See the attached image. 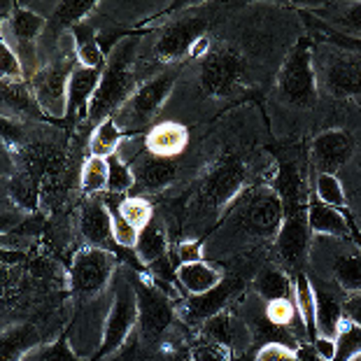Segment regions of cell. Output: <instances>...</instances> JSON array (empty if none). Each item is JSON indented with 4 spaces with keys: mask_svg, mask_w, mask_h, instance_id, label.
<instances>
[{
    "mask_svg": "<svg viewBox=\"0 0 361 361\" xmlns=\"http://www.w3.org/2000/svg\"><path fill=\"white\" fill-rule=\"evenodd\" d=\"M305 14L336 35H343L348 40H361V3H322L317 7L305 5Z\"/></svg>",
    "mask_w": 361,
    "mask_h": 361,
    "instance_id": "cell-22",
    "label": "cell"
},
{
    "mask_svg": "<svg viewBox=\"0 0 361 361\" xmlns=\"http://www.w3.org/2000/svg\"><path fill=\"white\" fill-rule=\"evenodd\" d=\"M294 301L312 343L314 338H317V305H314V289H312L308 273H298L294 278Z\"/></svg>",
    "mask_w": 361,
    "mask_h": 361,
    "instance_id": "cell-35",
    "label": "cell"
},
{
    "mask_svg": "<svg viewBox=\"0 0 361 361\" xmlns=\"http://www.w3.org/2000/svg\"><path fill=\"white\" fill-rule=\"evenodd\" d=\"M180 73L182 66H173L137 84V89L130 94L128 101L112 117L121 128V133L140 135L157 124L166 110L168 101H171L175 84L180 80Z\"/></svg>",
    "mask_w": 361,
    "mask_h": 361,
    "instance_id": "cell-7",
    "label": "cell"
},
{
    "mask_svg": "<svg viewBox=\"0 0 361 361\" xmlns=\"http://www.w3.org/2000/svg\"><path fill=\"white\" fill-rule=\"evenodd\" d=\"M312 231L308 224V210L284 214V221L271 245V264L284 268L289 275L308 273V259L312 247Z\"/></svg>",
    "mask_w": 361,
    "mask_h": 361,
    "instance_id": "cell-15",
    "label": "cell"
},
{
    "mask_svg": "<svg viewBox=\"0 0 361 361\" xmlns=\"http://www.w3.org/2000/svg\"><path fill=\"white\" fill-rule=\"evenodd\" d=\"M171 252H173L171 228H168L166 219L157 212L154 219L142 228L140 238H137V245L133 250L135 264L140 266V271H147L149 266H154L159 261L171 257Z\"/></svg>",
    "mask_w": 361,
    "mask_h": 361,
    "instance_id": "cell-24",
    "label": "cell"
},
{
    "mask_svg": "<svg viewBox=\"0 0 361 361\" xmlns=\"http://www.w3.org/2000/svg\"><path fill=\"white\" fill-rule=\"evenodd\" d=\"M3 119L47 121L28 80H3Z\"/></svg>",
    "mask_w": 361,
    "mask_h": 361,
    "instance_id": "cell-26",
    "label": "cell"
},
{
    "mask_svg": "<svg viewBox=\"0 0 361 361\" xmlns=\"http://www.w3.org/2000/svg\"><path fill=\"white\" fill-rule=\"evenodd\" d=\"M194 336L203 338V341L217 343L219 348H224V350L231 352L235 359L243 357L245 352H247L252 345H255V338H252V331H250L247 322L243 319V314L238 312L233 305L207 319Z\"/></svg>",
    "mask_w": 361,
    "mask_h": 361,
    "instance_id": "cell-18",
    "label": "cell"
},
{
    "mask_svg": "<svg viewBox=\"0 0 361 361\" xmlns=\"http://www.w3.org/2000/svg\"><path fill=\"white\" fill-rule=\"evenodd\" d=\"M173 257L180 264H194V261L205 259V240L198 238H180L178 243H173Z\"/></svg>",
    "mask_w": 361,
    "mask_h": 361,
    "instance_id": "cell-42",
    "label": "cell"
},
{
    "mask_svg": "<svg viewBox=\"0 0 361 361\" xmlns=\"http://www.w3.org/2000/svg\"><path fill=\"white\" fill-rule=\"evenodd\" d=\"M350 361H361V355H357L355 359H350Z\"/></svg>",
    "mask_w": 361,
    "mask_h": 361,
    "instance_id": "cell-50",
    "label": "cell"
},
{
    "mask_svg": "<svg viewBox=\"0 0 361 361\" xmlns=\"http://www.w3.org/2000/svg\"><path fill=\"white\" fill-rule=\"evenodd\" d=\"M80 66L75 54L73 33L61 42V47L42 61L40 71L30 78V87L37 98V105L44 117L66 126L68 119V89H71V75Z\"/></svg>",
    "mask_w": 361,
    "mask_h": 361,
    "instance_id": "cell-8",
    "label": "cell"
},
{
    "mask_svg": "<svg viewBox=\"0 0 361 361\" xmlns=\"http://www.w3.org/2000/svg\"><path fill=\"white\" fill-rule=\"evenodd\" d=\"M110 305L112 287L101 296L87 298V301H73V319L66 336L73 350L78 352V357H82L84 361H96L101 355Z\"/></svg>",
    "mask_w": 361,
    "mask_h": 361,
    "instance_id": "cell-13",
    "label": "cell"
},
{
    "mask_svg": "<svg viewBox=\"0 0 361 361\" xmlns=\"http://www.w3.org/2000/svg\"><path fill=\"white\" fill-rule=\"evenodd\" d=\"M124 264L117 252L101 247H78L68 264V287L73 301L101 296L112 287L119 266Z\"/></svg>",
    "mask_w": 361,
    "mask_h": 361,
    "instance_id": "cell-12",
    "label": "cell"
},
{
    "mask_svg": "<svg viewBox=\"0 0 361 361\" xmlns=\"http://www.w3.org/2000/svg\"><path fill=\"white\" fill-rule=\"evenodd\" d=\"M255 361H303L298 348H291V345L284 343H266L257 348L255 352Z\"/></svg>",
    "mask_w": 361,
    "mask_h": 361,
    "instance_id": "cell-43",
    "label": "cell"
},
{
    "mask_svg": "<svg viewBox=\"0 0 361 361\" xmlns=\"http://www.w3.org/2000/svg\"><path fill=\"white\" fill-rule=\"evenodd\" d=\"M112 201H114V205H117V210L121 212V217H124L130 226H135L137 231H142V228L147 226L157 214V205L152 203L149 198L128 194V196H121V198H112Z\"/></svg>",
    "mask_w": 361,
    "mask_h": 361,
    "instance_id": "cell-36",
    "label": "cell"
},
{
    "mask_svg": "<svg viewBox=\"0 0 361 361\" xmlns=\"http://www.w3.org/2000/svg\"><path fill=\"white\" fill-rule=\"evenodd\" d=\"M0 42L10 44L24 66L26 80L40 71V42L47 19L33 12L26 3H0Z\"/></svg>",
    "mask_w": 361,
    "mask_h": 361,
    "instance_id": "cell-11",
    "label": "cell"
},
{
    "mask_svg": "<svg viewBox=\"0 0 361 361\" xmlns=\"http://www.w3.org/2000/svg\"><path fill=\"white\" fill-rule=\"evenodd\" d=\"M135 271L140 268L121 264L112 280V305L107 314L105 341L101 355L96 361H105L128 350L137 331V291H135Z\"/></svg>",
    "mask_w": 361,
    "mask_h": 361,
    "instance_id": "cell-9",
    "label": "cell"
},
{
    "mask_svg": "<svg viewBox=\"0 0 361 361\" xmlns=\"http://www.w3.org/2000/svg\"><path fill=\"white\" fill-rule=\"evenodd\" d=\"M308 224L312 235L319 238H338V240H352L361 247V235L357 231L355 221L348 214H343L336 207L322 203L310 191L308 198Z\"/></svg>",
    "mask_w": 361,
    "mask_h": 361,
    "instance_id": "cell-21",
    "label": "cell"
},
{
    "mask_svg": "<svg viewBox=\"0 0 361 361\" xmlns=\"http://www.w3.org/2000/svg\"><path fill=\"white\" fill-rule=\"evenodd\" d=\"M128 348H130V345H128ZM126 355H128V350H126V352H121V355H117V357L105 359V361H126Z\"/></svg>",
    "mask_w": 361,
    "mask_h": 361,
    "instance_id": "cell-49",
    "label": "cell"
},
{
    "mask_svg": "<svg viewBox=\"0 0 361 361\" xmlns=\"http://www.w3.org/2000/svg\"><path fill=\"white\" fill-rule=\"evenodd\" d=\"M75 228H78V240L82 247H101L112 250L114 238H112V212L110 201L105 196H89L75 205Z\"/></svg>",
    "mask_w": 361,
    "mask_h": 361,
    "instance_id": "cell-17",
    "label": "cell"
},
{
    "mask_svg": "<svg viewBox=\"0 0 361 361\" xmlns=\"http://www.w3.org/2000/svg\"><path fill=\"white\" fill-rule=\"evenodd\" d=\"M343 310H345V317H348L350 322H355L357 326H361V291L359 294L345 296Z\"/></svg>",
    "mask_w": 361,
    "mask_h": 361,
    "instance_id": "cell-46",
    "label": "cell"
},
{
    "mask_svg": "<svg viewBox=\"0 0 361 361\" xmlns=\"http://www.w3.org/2000/svg\"><path fill=\"white\" fill-rule=\"evenodd\" d=\"M361 355V326L345 317L341 329L336 334V359L334 361H350Z\"/></svg>",
    "mask_w": 361,
    "mask_h": 361,
    "instance_id": "cell-38",
    "label": "cell"
},
{
    "mask_svg": "<svg viewBox=\"0 0 361 361\" xmlns=\"http://www.w3.org/2000/svg\"><path fill=\"white\" fill-rule=\"evenodd\" d=\"M135 291H137V331L135 350L137 357L154 352L166 336L180 324L178 303L182 296L171 294L168 289L154 282L145 271H135Z\"/></svg>",
    "mask_w": 361,
    "mask_h": 361,
    "instance_id": "cell-6",
    "label": "cell"
},
{
    "mask_svg": "<svg viewBox=\"0 0 361 361\" xmlns=\"http://www.w3.org/2000/svg\"><path fill=\"white\" fill-rule=\"evenodd\" d=\"M126 361H137V350H135V338H133V343H130V348H128V355H126Z\"/></svg>",
    "mask_w": 361,
    "mask_h": 361,
    "instance_id": "cell-48",
    "label": "cell"
},
{
    "mask_svg": "<svg viewBox=\"0 0 361 361\" xmlns=\"http://www.w3.org/2000/svg\"><path fill=\"white\" fill-rule=\"evenodd\" d=\"M312 194L317 196L322 203L336 207V210H341L343 214H348V217L355 221V217H352V212H350L348 191H345V184L338 175H329V173L312 175Z\"/></svg>",
    "mask_w": 361,
    "mask_h": 361,
    "instance_id": "cell-32",
    "label": "cell"
},
{
    "mask_svg": "<svg viewBox=\"0 0 361 361\" xmlns=\"http://www.w3.org/2000/svg\"><path fill=\"white\" fill-rule=\"evenodd\" d=\"M107 201H110V212H112V238H114V245H117L119 250H126V252H133L135 245H137V238H140V231H137L135 226H130L128 221L121 217V212L117 210V205L110 196H107Z\"/></svg>",
    "mask_w": 361,
    "mask_h": 361,
    "instance_id": "cell-40",
    "label": "cell"
},
{
    "mask_svg": "<svg viewBox=\"0 0 361 361\" xmlns=\"http://www.w3.org/2000/svg\"><path fill=\"white\" fill-rule=\"evenodd\" d=\"M221 5L175 3L166 14L140 28L137 78L147 80L166 68L184 66L203 37L212 30V19Z\"/></svg>",
    "mask_w": 361,
    "mask_h": 361,
    "instance_id": "cell-3",
    "label": "cell"
},
{
    "mask_svg": "<svg viewBox=\"0 0 361 361\" xmlns=\"http://www.w3.org/2000/svg\"><path fill=\"white\" fill-rule=\"evenodd\" d=\"M107 164H110V184H107V196H112V198L128 196L135 187V178H133L130 166L126 164V161H121L119 157H110L107 159Z\"/></svg>",
    "mask_w": 361,
    "mask_h": 361,
    "instance_id": "cell-39",
    "label": "cell"
},
{
    "mask_svg": "<svg viewBox=\"0 0 361 361\" xmlns=\"http://www.w3.org/2000/svg\"><path fill=\"white\" fill-rule=\"evenodd\" d=\"M191 361H235V357L228 350L219 348L217 343L194 336V341H191Z\"/></svg>",
    "mask_w": 361,
    "mask_h": 361,
    "instance_id": "cell-41",
    "label": "cell"
},
{
    "mask_svg": "<svg viewBox=\"0 0 361 361\" xmlns=\"http://www.w3.org/2000/svg\"><path fill=\"white\" fill-rule=\"evenodd\" d=\"M140 135L145 152L159 159H180L191 147V128L180 121L159 119L154 126Z\"/></svg>",
    "mask_w": 361,
    "mask_h": 361,
    "instance_id": "cell-20",
    "label": "cell"
},
{
    "mask_svg": "<svg viewBox=\"0 0 361 361\" xmlns=\"http://www.w3.org/2000/svg\"><path fill=\"white\" fill-rule=\"evenodd\" d=\"M107 184H110V164H107V159H101V157L84 159V166H82V173H80L82 198L105 196Z\"/></svg>",
    "mask_w": 361,
    "mask_h": 361,
    "instance_id": "cell-34",
    "label": "cell"
},
{
    "mask_svg": "<svg viewBox=\"0 0 361 361\" xmlns=\"http://www.w3.org/2000/svg\"><path fill=\"white\" fill-rule=\"evenodd\" d=\"M226 278V268L214 261H194V264H180L175 271V282L182 296H198L205 291L214 289L217 284Z\"/></svg>",
    "mask_w": 361,
    "mask_h": 361,
    "instance_id": "cell-27",
    "label": "cell"
},
{
    "mask_svg": "<svg viewBox=\"0 0 361 361\" xmlns=\"http://www.w3.org/2000/svg\"><path fill=\"white\" fill-rule=\"evenodd\" d=\"M310 348L314 352V357L322 359V361H334L336 359V338H329V336H317L314 341L310 343Z\"/></svg>",
    "mask_w": 361,
    "mask_h": 361,
    "instance_id": "cell-45",
    "label": "cell"
},
{
    "mask_svg": "<svg viewBox=\"0 0 361 361\" xmlns=\"http://www.w3.org/2000/svg\"><path fill=\"white\" fill-rule=\"evenodd\" d=\"M191 341L194 334L180 322L154 352L137 357V361H191Z\"/></svg>",
    "mask_w": 361,
    "mask_h": 361,
    "instance_id": "cell-31",
    "label": "cell"
},
{
    "mask_svg": "<svg viewBox=\"0 0 361 361\" xmlns=\"http://www.w3.org/2000/svg\"><path fill=\"white\" fill-rule=\"evenodd\" d=\"M275 103L296 112H312L319 105V84L314 73L312 35H298L291 49L284 54L273 82Z\"/></svg>",
    "mask_w": 361,
    "mask_h": 361,
    "instance_id": "cell-5",
    "label": "cell"
},
{
    "mask_svg": "<svg viewBox=\"0 0 361 361\" xmlns=\"http://www.w3.org/2000/svg\"><path fill=\"white\" fill-rule=\"evenodd\" d=\"M124 133L117 126V121L112 117L101 121L89 135V157H101V159H110L119 154V147L124 142Z\"/></svg>",
    "mask_w": 361,
    "mask_h": 361,
    "instance_id": "cell-33",
    "label": "cell"
},
{
    "mask_svg": "<svg viewBox=\"0 0 361 361\" xmlns=\"http://www.w3.org/2000/svg\"><path fill=\"white\" fill-rule=\"evenodd\" d=\"M103 71L78 66L71 75V89H68V119L66 128H80L87 121L91 98H94L98 84H101Z\"/></svg>",
    "mask_w": 361,
    "mask_h": 361,
    "instance_id": "cell-23",
    "label": "cell"
},
{
    "mask_svg": "<svg viewBox=\"0 0 361 361\" xmlns=\"http://www.w3.org/2000/svg\"><path fill=\"white\" fill-rule=\"evenodd\" d=\"M275 161L271 152H255L224 142L207 152L203 168L187 191L175 201L157 203V212L171 228L173 243L180 238L205 240L233 201L252 184L271 182Z\"/></svg>",
    "mask_w": 361,
    "mask_h": 361,
    "instance_id": "cell-1",
    "label": "cell"
},
{
    "mask_svg": "<svg viewBox=\"0 0 361 361\" xmlns=\"http://www.w3.org/2000/svg\"><path fill=\"white\" fill-rule=\"evenodd\" d=\"M357 140L355 133L345 126H331L312 135L308 145V166L310 173L341 175L355 161Z\"/></svg>",
    "mask_w": 361,
    "mask_h": 361,
    "instance_id": "cell-16",
    "label": "cell"
},
{
    "mask_svg": "<svg viewBox=\"0 0 361 361\" xmlns=\"http://www.w3.org/2000/svg\"><path fill=\"white\" fill-rule=\"evenodd\" d=\"M314 73L319 96H329L338 103L355 101L361 105V54L314 40Z\"/></svg>",
    "mask_w": 361,
    "mask_h": 361,
    "instance_id": "cell-10",
    "label": "cell"
},
{
    "mask_svg": "<svg viewBox=\"0 0 361 361\" xmlns=\"http://www.w3.org/2000/svg\"><path fill=\"white\" fill-rule=\"evenodd\" d=\"M21 361H84V359L78 357V352L73 350L71 341H68V336L63 334L61 338H56V341L37 345V348L33 352H28Z\"/></svg>",
    "mask_w": 361,
    "mask_h": 361,
    "instance_id": "cell-37",
    "label": "cell"
},
{
    "mask_svg": "<svg viewBox=\"0 0 361 361\" xmlns=\"http://www.w3.org/2000/svg\"><path fill=\"white\" fill-rule=\"evenodd\" d=\"M334 240L336 238H322V243L326 245L329 273H326V278H319V280L336 284L345 296L359 294L361 291V247L352 240H343L341 250H336Z\"/></svg>",
    "mask_w": 361,
    "mask_h": 361,
    "instance_id": "cell-19",
    "label": "cell"
},
{
    "mask_svg": "<svg viewBox=\"0 0 361 361\" xmlns=\"http://www.w3.org/2000/svg\"><path fill=\"white\" fill-rule=\"evenodd\" d=\"M298 352H301L303 361H322V359L314 357V352H312V348H310V343H308V345H303V348H298Z\"/></svg>",
    "mask_w": 361,
    "mask_h": 361,
    "instance_id": "cell-47",
    "label": "cell"
},
{
    "mask_svg": "<svg viewBox=\"0 0 361 361\" xmlns=\"http://www.w3.org/2000/svg\"><path fill=\"white\" fill-rule=\"evenodd\" d=\"M245 284H247V278H245V273L240 268H233L231 273L226 271V278L214 289L205 291V294H198V296L182 298L178 303L180 322L191 334H196L210 317H214V314L221 310L231 308L238 298L245 294V289H247Z\"/></svg>",
    "mask_w": 361,
    "mask_h": 361,
    "instance_id": "cell-14",
    "label": "cell"
},
{
    "mask_svg": "<svg viewBox=\"0 0 361 361\" xmlns=\"http://www.w3.org/2000/svg\"><path fill=\"white\" fill-rule=\"evenodd\" d=\"M252 291L266 303L294 296V275H289L284 268L266 261L252 278Z\"/></svg>",
    "mask_w": 361,
    "mask_h": 361,
    "instance_id": "cell-29",
    "label": "cell"
},
{
    "mask_svg": "<svg viewBox=\"0 0 361 361\" xmlns=\"http://www.w3.org/2000/svg\"><path fill=\"white\" fill-rule=\"evenodd\" d=\"M0 75H3V80H26L19 56L5 42H0Z\"/></svg>",
    "mask_w": 361,
    "mask_h": 361,
    "instance_id": "cell-44",
    "label": "cell"
},
{
    "mask_svg": "<svg viewBox=\"0 0 361 361\" xmlns=\"http://www.w3.org/2000/svg\"><path fill=\"white\" fill-rule=\"evenodd\" d=\"M137 42H140V30L121 37L110 49V54H107V63L103 68L101 84H98L96 94L91 98L87 121H84L80 128H75L78 133L91 135V130L101 124V121L114 117V112H117L130 98V94L137 89V84H140L137 66H135Z\"/></svg>",
    "mask_w": 361,
    "mask_h": 361,
    "instance_id": "cell-4",
    "label": "cell"
},
{
    "mask_svg": "<svg viewBox=\"0 0 361 361\" xmlns=\"http://www.w3.org/2000/svg\"><path fill=\"white\" fill-rule=\"evenodd\" d=\"M73 40H75V54H78L80 66L103 71L107 63V54L103 51L101 42H98L96 26L89 19H84L82 24L73 28Z\"/></svg>",
    "mask_w": 361,
    "mask_h": 361,
    "instance_id": "cell-30",
    "label": "cell"
},
{
    "mask_svg": "<svg viewBox=\"0 0 361 361\" xmlns=\"http://www.w3.org/2000/svg\"><path fill=\"white\" fill-rule=\"evenodd\" d=\"M314 289V305H317V336H329L336 338L341 322L345 319L343 301L345 294L336 284L319 280L314 275H308Z\"/></svg>",
    "mask_w": 361,
    "mask_h": 361,
    "instance_id": "cell-25",
    "label": "cell"
},
{
    "mask_svg": "<svg viewBox=\"0 0 361 361\" xmlns=\"http://www.w3.org/2000/svg\"><path fill=\"white\" fill-rule=\"evenodd\" d=\"M284 221V207L271 182H259L245 189L228 207L219 224L205 238V259H250L255 245H271Z\"/></svg>",
    "mask_w": 361,
    "mask_h": 361,
    "instance_id": "cell-2",
    "label": "cell"
},
{
    "mask_svg": "<svg viewBox=\"0 0 361 361\" xmlns=\"http://www.w3.org/2000/svg\"><path fill=\"white\" fill-rule=\"evenodd\" d=\"M49 343L37 322H10L3 324V361H21L37 345Z\"/></svg>",
    "mask_w": 361,
    "mask_h": 361,
    "instance_id": "cell-28",
    "label": "cell"
}]
</instances>
